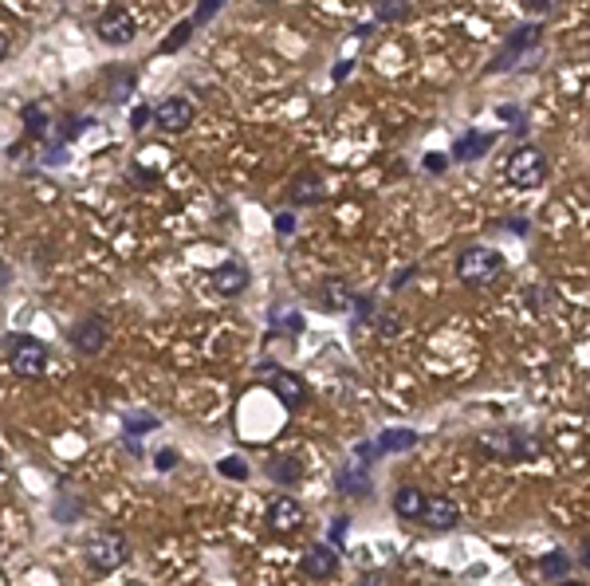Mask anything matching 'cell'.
<instances>
[{"mask_svg": "<svg viewBox=\"0 0 590 586\" xmlns=\"http://www.w3.org/2000/svg\"><path fill=\"white\" fill-rule=\"evenodd\" d=\"M457 276L472 283V288H488V283L504 276V256L492 253V248H468L457 260Z\"/></svg>", "mask_w": 590, "mask_h": 586, "instance_id": "obj_2", "label": "cell"}, {"mask_svg": "<svg viewBox=\"0 0 590 586\" xmlns=\"http://www.w3.org/2000/svg\"><path fill=\"white\" fill-rule=\"evenodd\" d=\"M189 35H193V20H182V24L173 28V35H165V40H162V52H165V55L177 52V47H182Z\"/></svg>", "mask_w": 590, "mask_h": 586, "instance_id": "obj_24", "label": "cell"}, {"mask_svg": "<svg viewBox=\"0 0 590 586\" xmlns=\"http://www.w3.org/2000/svg\"><path fill=\"white\" fill-rule=\"evenodd\" d=\"M307 523V512L300 500H291V496H280V500H271L268 504V531L271 535H295Z\"/></svg>", "mask_w": 590, "mask_h": 586, "instance_id": "obj_6", "label": "cell"}, {"mask_svg": "<svg viewBox=\"0 0 590 586\" xmlns=\"http://www.w3.org/2000/svg\"><path fill=\"white\" fill-rule=\"evenodd\" d=\"M126 559H130V543H126V535H118V531H103L87 543V563L99 571V575H111Z\"/></svg>", "mask_w": 590, "mask_h": 586, "instance_id": "obj_3", "label": "cell"}, {"mask_svg": "<svg viewBox=\"0 0 590 586\" xmlns=\"http://www.w3.org/2000/svg\"><path fill=\"white\" fill-rule=\"evenodd\" d=\"M543 177H547V158L536 146H519L512 158H507V182L519 189H536Z\"/></svg>", "mask_w": 590, "mask_h": 586, "instance_id": "obj_4", "label": "cell"}, {"mask_svg": "<svg viewBox=\"0 0 590 586\" xmlns=\"http://www.w3.org/2000/svg\"><path fill=\"white\" fill-rule=\"evenodd\" d=\"M578 559H583V567L590 571V535H586V543H583V551H578Z\"/></svg>", "mask_w": 590, "mask_h": 586, "instance_id": "obj_37", "label": "cell"}, {"mask_svg": "<svg viewBox=\"0 0 590 586\" xmlns=\"http://www.w3.org/2000/svg\"><path fill=\"white\" fill-rule=\"evenodd\" d=\"M94 32H99V40L103 44H111V47H126L130 40H134V16H130L126 8H118L111 5L99 16V24H94Z\"/></svg>", "mask_w": 590, "mask_h": 586, "instance_id": "obj_5", "label": "cell"}, {"mask_svg": "<svg viewBox=\"0 0 590 586\" xmlns=\"http://www.w3.org/2000/svg\"><path fill=\"white\" fill-rule=\"evenodd\" d=\"M300 571L307 579H315V582H323L330 579L339 571V555H335V547H327V543H319V547H307L303 559H300Z\"/></svg>", "mask_w": 590, "mask_h": 586, "instance_id": "obj_10", "label": "cell"}, {"mask_svg": "<svg viewBox=\"0 0 590 586\" xmlns=\"http://www.w3.org/2000/svg\"><path fill=\"white\" fill-rule=\"evenodd\" d=\"M271 393L283 402V410H303L307 398H311L307 382L300 374H291V370H276V378H271Z\"/></svg>", "mask_w": 590, "mask_h": 586, "instance_id": "obj_9", "label": "cell"}, {"mask_svg": "<svg viewBox=\"0 0 590 586\" xmlns=\"http://www.w3.org/2000/svg\"><path fill=\"white\" fill-rule=\"evenodd\" d=\"M425 165H429V170H445V158H441V154H429V162H425Z\"/></svg>", "mask_w": 590, "mask_h": 586, "instance_id": "obj_36", "label": "cell"}, {"mask_svg": "<svg viewBox=\"0 0 590 586\" xmlns=\"http://www.w3.org/2000/svg\"><path fill=\"white\" fill-rule=\"evenodd\" d=\"M421 523L425 528H433V531H453L460 523V508L453 504V500H445V496H429L425 500V512H421Z\"/></svg>", "mask_w": 590, "mask_h": 586, "instance_id": "obj_11", "label": "cell"}, {"mask_svg": "<svg viewBox=\"0 0 590 586\" xmlns=\"http://www.w3.org/2000/svg\"><path fill=\"white\" fill-rule=\"evenodd\" d=\"M425 496L421 488H413V484H401L398 492H394V512L401 520H421V512H425Z\"/></svg>", "mask_w": 590, "mask_h": 586, "instance_id": "obj_14", "label": "cell"}, {"mask_svg": "<svg viewBox=\"0 0 590 586\" xmlns=\"http://www.w3.org/2000/svg\"><path fill=\"white\" fill-rule=\"evenodd\" d=\"M409 16V5H382L378 8V20H406Z\"/></svg>", "mask_w": 590, "mask_h": 586, "instance_id": "obj_28", "label": "cell"}, {"mask_svg": "<svg viewBox=\"0 0 590 586\" xmlns=\"http://www.w3.org/2000/svg\"><path fill=\"white\" fill-rule=\"evenodd\" d=\"M500 118H504V123H512V130H519V134H524V130H527L524 114H519L516 106H500Z\"/></svg>", "mask_w": 590, "mask_h": 586, "instance_id": "obj_29", "label": "cell"}, {"mask_svg": "<svg viewBox=\"0 0 590 586\" xmlns=\"http://www.w3.org/2000/svg\"><path fill=\"white\" fill-rule=\"evenodd\" d=\"M539 44V28H519L512 40H507V47L500 55H496V64H492V71H504V67H512L516 64V55L519 52H527V47H536Z\"/></svg>", "mask_w": 590, "mask_h": 586, "instance_id": "obj_13", "label": "cell"}, {"mask_svg": "<svg viewBox=\"0 0 590 586\" xmlns=\"http://www.w3.org/2000/svg\"><path fill=\"white\" fill-rule=\"evenodd\" d=\"M480 452H488V457H507V461H516V457H524V445H516L512 433H504V437L484 433V437H480Z\"/></svg>", "mask_w": 590, "mask_h": 586, "instance_id": "obj_17", "label": "cell"}, {"mask_svg": "<svg viewBox=\"0 0 590 586\" xmlns=\"http://www.w3.org/2000/svg\"><path fill=\"white\" fill-rule=\"evenodd\" d=\"M106 339H111V327H106L103 315H87L71 327V346H75L79 354H99Z\"/></svg>", "mask_w": 590, "mask_h": 586, "instance_id": "obj_7", "label": "cell"}, {"mask_svg": "<svg viewBox=\"0 0 590 586\" xmlns=\"http://www.w3.org/2000/svg\"><path fill=\"white\" fill-rule=\"evenodd\" d=\"M413 441H418L413 429H389V433L378 437L374 452H378V457H382V452H406V449H413Z\"/></svg>", "mask_w": 590, "mask_h": 586, "instance_id": "obj_18", "label": "cell"}, {"mask_svg": "<svg viewBox=\"0 0 590 586\" xmlns=\"http://www.w3.org/2000/svg\"><path fill=\"white\" fill-rule=\"evenodd\" d=\"M217 472L224 476V481H244V476H248V464H244L241 457H224V461L217 464Z\"/></svg>", "mask_w": 590, "mask_h": 586, "instance_id": "obj_26", "label": "cell"}, {"mask_svg": "<svg viewBox=\"0 0 590 586\" xmlns=\"http://www.w3.org/2000/svg\"><path fill=\"white\" fill-rule=\"evenodd\" d=\"M492 146V138L488 134H465L457 142V150H453V158H480L484 150Z\"/></svg>", "mask_w": 590, "mask_h": 586, "instance_id": "obj_21", "label": "cell"}, {"mask_svg": "<svg viewBox=\"0 0 590 586\" xmlns=\"http://www.w3.org/2000/svg\"><path fill=\"white\" fill-rule=\"evenodd\" d=\"M362 586H389V582H386V575H366Z\"/></svg>", "mask_w": 590, "mask_h": 586, "instance_id": "obj_35", "label": "cell"}, {"mask_svg": "<svg viewBox=\"0 0 590 586\" xmlns=\"http://www.w3.org/2000/svg\"><path fill=\"white\" fill-rule=\"evenodd\" d=\"M268 472H271V481H276V484H283V488H291V484H300V481H303L300 464H295L291 457H283V461H271V464H268Z\"/></svg>", "mask_w": 590, "mask_h": 586, "instance_id": "obj_19", "label": "cell"}, {"mask_svg": "<svg viewBox=\"0 0 590 586\" xmlns=\"http://www.w3.org/2000/svg\"><path fill=\"white\" fill-rule=\"evenodd\" d=\"M212 288H217V295H224V299H236V295L248 288V268L236 264V260L221 264L217 272H212Z\"/></svg>", "mask_w": 590, "mask_h": 586, "instance_id": "obj_12", "label": "cell"}, {"mask_svg": "<svg viewBox=\"0 0 590 586\" xmlns=\"http://www.w3.org/2000/svg\"><path fill=\"white\" fill-rule=\"evenodd\" d=\"M193 103L189 99H165V103H158L153 106V123H158L165 134H182V130H189V123H193Z\"/></svg>", "mask_w": 590, "mask_h": 586, "instance_id": "obj_8", "label": "cell"}, {"mask_svg": "<svg viewBox=\"0 0 590 586\" xmlns=\"http://www.w3.org/2000/svg\"><path fill=\"white\" fill-rule=\"evenodd\" d=\"M24 123H28L32 134H44V130H47V106L44 103L28 106V111H24Z\"/></svg>", "mask_w": 590, "mask_h": 586, "instance_id": "obj_25", "label": "cell"}, {"mask_svg": "<svg viewBox=\"0 0 590 586\" xmlns=\"http://www.w3.org/2000/svg\"><path fill=\"white\" fill-rule=\"evenodd\" d=\"M173 464H177V452L173 449H162L158 452V469H173Z\"/></svg>", "mask_w": 590, "mask_h": 586, "instance_id": "obj_34", "label": "cell"}, {"mask_svg": "<svg viewBox=\"0 0 590 586\" xmlns=\"http://www.w3.org/2000/svg\"><path fill=\"white\" fill-rule=\"evenodd\" d=\"M291 229H295V221L288 217V213H280V217H276V233L280 236H291Z\"/></svg>", "mask_w": 590, "mask_h": 586, "instance_id": "obj_33", "label": "cell"}, {"mask_svg": "<svg viewBox=\"0 0 590 586\" xmlns=\"http://www.w3.org/2000/svg\"><path fill=\"white\" fill-rule=\"evenodd\" d=\"M150 118H153V106H138V111L130 114V123H134V130H142V126L150 123Z\"/></svg>", "mask_w": 590, "mask_h": 586, "instance_id": "obj_30", "label": "cell"}, {"mask_svg": "<svg viewBox=\"0 0 590 586\" xmlns=\"http://www.w3.org/2000/svg\"><path fill=\"white\" fill-rule=\"evenodd\" d=\"M339 488H342V492H350V496H366V492H370V481H366L362 469H347L339 476Z\"/></svg>", "mask_w": 590, "mask_h": 586, "instance_id": "obj_23", "label": "cell"}, {"mask_svg": "<svg viewBox=\"0 0 590 586\" xmlns=\"http://www.w3.org/2000/svg\"><path fill=\"white\" fill-rule=\"evenodd\" d=\"M566 571H571V559H566V551H547L539 559V575L543 579H563Z\"/></svg>", "mask_w": 590, "mask_h": 586, "instance_id": "obj_20", "label": "cell"}, {"mask_svg": "<svg viewBox=\"0 0 590 586\" xmlns=\"http://www.w3.org/2000/svg\"><path fill=\"white\" fill-rule=\"evenodd\" d=\"M347 528H350V520H347V516H339L335 523H330V540H335V543H342V540H347V535H342Z\"/></svg>", "mask_w": 590, "mask_h": 586, "instance_id": "obj_31", "label": "cell"}, {"mask_svg": "<svg viewBox=\"0 0 590 586\" xmlns=\"http://www.w3.org/2000/svg\"><path fill=\"white\" fill-rule=\"evenodd\" d=\"M559 586H586V582H571V579H563Z\"/></svg>", "mask_w": 590, "mask_h": 586, "instance_id": "obj_39", "label": "cell"}, {"mask_svg": "<svg viewBox=\"0 0 590 586\" xmlns=\"http://www.w3.org/2000/svg\"><path fill=\"white\" fill-rule=\"evenodd\" d=\"M319 197H323V177L319 174H300L291 182V201L295 205H315Z\"/></svg>", "mask_w": 590, "mask_h": 586, "instance_id": "obj_16", "label": "cell"}, {"mask_svg": "<svg viewBox=\"0 0 590 586\" xmlns=\"http://www.w3.org/2000/svg\"><path fill=\"white\" fill-rule=\"evenodd\" d=\"M111 87H106V99L111 103H123L126 94H130V87H134V75H130V71H111Z\"/></svg>", "mask_w": 590, "mask_h": 586, "instance_id": "obj_22", "label": "cell"}, {"mask_svg": "<svg viewBox=\"0 0 590 586\" xmlns=\"http://www.w3.org/2000/svg\"><path fill=\"white\" fill-rule=\"evenodd\" d=\"M158 425V417H150V413H126V429L130 433H146V429Z\"/></svg>", "mask_w": 590, "mask_h": 586, "instance_id": "obj_27", "label": "cell"}, {"mask_svg": "<svg viewBox=\"0 0 590 586\" xmlns=\"http://www.w3.org/2000/svg\"><path fill=\"white\" fill-rule=\"evenodd\" d=\"M5 354H8L16 378H40L47 370V346L40 339H32V334H8Z\"/></svg>", "mask_w": 590, "mask_h": 586, "instance_id": "obj_1", "label": "cell"}, {"mask_svg": "<svg viewBox=\"0 0 590 586\" xmlns=\"http://www.w3.org/2000/svg\"><path fill=\"white\" fill-rule=\"evenodd\" d=\"M350 299H354V288L347 280H327L319 288V307H327V311H347Z\"/></svg>", "mask_w": 590, "mask_h": 586, "instance_id": "obj_15", "label": "cell"}, {"mask_svg": "<svg viewBox=\"0 0 590 586\" xmlns=\"http://www.w3.org/2000/svg\"><path fill=\"white\" fill-rule=\"evenodd\" d=\"M217 5H221V0H209V5H201V8H197V16H193V28H197V24H205V20L212 16V12H217Z\"/></svg>", "mask_w": 590, "mask_h": 586, "instance_id": "obj_32", "label": "cell"}, {"mask_svg": "<svg viewBox=\"0 0 590 586\" xmlns=\"http://www.w3.org/2000/svg\"><path fill=\"white\" fill-rule=\"evenodd\" d=\"M8 55V40H5V35H0V59H5Z\"/></svg>", "mask_w": 590, "mask_h": 586, "instance_id": "obj_38", "label": "cell"}]
</instances>
